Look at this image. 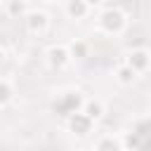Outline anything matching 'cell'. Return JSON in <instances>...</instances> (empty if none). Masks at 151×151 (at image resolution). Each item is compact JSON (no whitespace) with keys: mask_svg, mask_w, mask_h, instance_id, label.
Listing matches in <instances>:
<instances>
[{"mask_svg":"<svg viewBox=\"0 0 151 151\" xmlns=\"http://www.w3.org/2000/svg\"><path fill=\"white\" fill-rule=\"evenodd\" d=\"M125 26H127V17L116 7H109V9L99 12V17H97V31L104 35H120L125 31Z\"/></svg>","mask_w":151,"mask_h":151,"instance_id":"6da1fadb","label":"cell"},{"mask_svg":"<svg viewBox=\"0 0 151 151\" xmlns=\"http://www.w3.org/2000/svg\"><path fill=\"white\" fill-rule=\"evenodd\" d=\"M83 101H85L83 94L76 92V90H71V92L59 94V99L54 101V111H57L59 116H71V113H76V111L83 109Z\"/></svg>","mask_w":151,"mask_h":151,"instance_id":"7a4b0ae2","label":"cell"},{"mask_svg":"<svg viewBox=\"0 0 151 151\" xmlns=\"http://www.w3.org/2000/svg\"><path fill=\"white\" fill-rule=\"evenodd\" d=\"M24 24H26L28 33L42 35V33L50 28V17H47L45 12H40V9H28V12L24 14Z\"/></svg>","mask_w":151,"mask_h":151,"instance_id":"3957f363","label":"cell"},{"mask_svg":"<svg viewBox=\"0 0 151 151\" xmlns=\"http://www.w3.org/2000/svg\"><path fill=\"white\" fill-rule=\"evenodd\" d=\"M71 61H73V59H71L66 45H52V47L47 50V64H50V68H54V71H64Z\"/></svg>","mask_w":151,"mask_h":151,"instance_id":"277c9868","label":"cell"},{"mask_svg":"<svg viewBox=\"0 0 151 151\" xmlns=\"http://www.w3.org/2000/svg\"><path fill=\"white\" fill-rule=\"evenodd\" d=\"M68 118V130L73 132V134H87V132H92V125H94V120L90 118V116H85L83 111H76V113H71V116H66Z\"/></svg>","mask_w":151,"mask_h":151,"instance_id":"5b68a950","label":"cell"},{"mask_svg":"<svg viewBox=\"0 0 151 151\" xmlns=\"http://www.w3.org/2000/svg\"><path fill=\"white\" fill-rule=\"evenodd\" d=\"M149 61H151V57H149V50H144V47L132 50V52L127 54V59H125V64H127L134 73H144V71L149 68Z\"/></svg>","mask_w":151,"mask_h":151,"instance_id":"8992f818","label":"cell"},{"mask_svg":"<svg viewBox=\"0 0 151 151\" xmlns=\"http://www.w3.org/2000/svg\"><path fill=\"white\" fill-rule=\"evenodd\" d=\"M64 9H66V14L71 17V19H85L87 14H90V7H87V2L85 0H66V5H64Z\"/></svg>","mask_w":151,"mask_h":151,"instance_id":"52a82bcc","label":"cell"},{"mask_svg":"<svg viewBox=\"0 0 151 151\" xmlns=\"http://www.w3.org/2000/svg\"><path fill=\"white\" fill-rule=\"evenodd\" d=\"M80 111H83L85 116H90L92 120H99V118L104 116V104H101L99 99H85Z\"/></svg>","mask_w":151,"mask_h":151,"instance_id":"ba28073f","label":"cell"},{"mask_svg":"<svg viewBox=\"0 0 151 151\" xmlns=\"http://www.w3.org/2000/svg\"><path fill=\"white\" fill-rule=\"evenodd\" d=\"M5 9H7L9 17H14V19H24V14L28 12V5H26V0H7Z\"/></svg>","mask_w":151,"mask_h":151,"instance_id":"9c48e42d","label":"cell"},{"mask_svg":"<svg viewBox=\"0 0 151 151\" xmlns=\"http://www.w3.org/2000/svg\"><path fill=\"white\" fill-rule=\"evenodd\" d=\"M66 47H68L71 59H85V57L90 54V45H87L85 40H73V42L66 45Z\"/></svg>","mask_w":151,"mask_h":151,"instance_id":"30bf717a","label":"cell"},{"mask_svg":"<svg viewBox=\"0 0 151 151\" xmlns=\"http://www.w3.org/2000/svg\"><path fill=\"white\" fill-rule=\"evenodd\" d=\"M134 78H137V73H134L127 64H120V66L116 68V80H118V83H123V85H132Z\"/></svg>","mask_w":151,"mask_h":151,"instance_id":"8fae6325","label":"cell"},{"mask_svg":"<svg viewBox=\"0 0 151 151\" xmlns=\"http://www.w3.org/2000/svg\"><path fill=\"white\" fill-rule=\"evenodd\" d=\"M14 97V85L7 78H0V106H7Z\"/></svg>","mask_w":151,"mask_h":151,"instance_id":"7c38bea8","label":"cell"},{"mask_svg":"<svg viewBox=\"0 0 151 151\" xmlns=\"http://www.w3.org/2000/svg\"><path fill=\"white\" fill-rule=\"evenodd\" d=\"M94 146H97V149H118L120 144H118L116 139H111V137H106V139H101V142H97Z\"/></svg>","mask_w":151,"mask_h":151,"instance_id":"4fadbf2b","label":"cell"},{"mask_svg":"<svg viewBox=\"0 0 151 151\" xmlns=\"http://www.w3.org/2000/svg\"><path fill=\"white\" fill-rule=\"evenodd\" d=\"M85 2H87V7L92 9V7H99V5L104 2V0H85Z\"/></svg>","mask_w":151,"mask_h":151,"instance_id":"5bb4252c","label":"cell"},{"mask_svg":"<svg viewBox=\"0 0 151 151\" xmlns=\"http://www.w3.org/2000/svg\"><path fill=\"white\" fill-rule=\"evenodd\" d=\"M2 59H5V50L0 47V64H2Z\"/></svg>","mask_w":151,"mask_h":151,"instance_id":"9a60e30c","label":"cell"},{"mask_svg":"<svg viewBox=\"0 0 151 151\" xmlns=\"http://www.w3.org/2000/svg\"><path fill=\"white\" fill-rule=\"evenodd\" d=\"M45 2H54V0H45Z\"/></svg>","mask_w":151,"mask_h":151,"instance_id":"2e32d148","label":"cell"}]
</instances>
